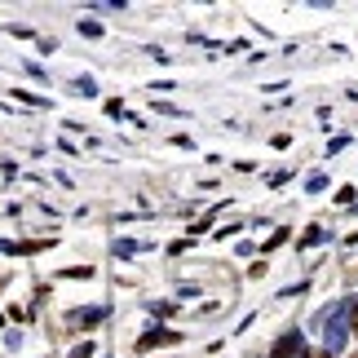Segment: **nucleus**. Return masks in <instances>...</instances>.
Masks as SVG:
<instances>
[{"label": "nucleus", "instance_id": "1", "mask_svg": "<svg viewBox=\"0 0 358 358\" xmlns=\"http://www.w3.org/2000/svg\"><path fill=\"white\" fill-rule=\"evenodd\" d=\"M173 341H182V332H173V327H150V332L137 341V350H155V345H173Z\"/></svg>", "mask_w": 358, "mask_h": 358}, {"label": "nucleus", "instance_id": "2", "mask_svg": "<svg viewBox=\"0 0 358 358\" xmlns=\"http://www.w3.org/2000/svg\"><path fill=\"white\" fill-rule=\"evenodd\" d=\"M270 358H306V350H301V336H296V332H287L279 345H274Z\"/></svg>", "mask_w": 358, "mask_h": 358}, {"label": "nucleus", "instance_id": "3", "mask_svg": "<svg viewBox=\"0 0 358 358\" xmlns=\"http://www.w3.org/2000/svg\"><path fill=\"white\" fill-rule=\"evenodd\" d=\"M102 310H71V323H98Z\"/></svg>", "mask_w": 358, "mask_h": 358}, {"label": "nucleus", "instance_id": "4", "mask_svg": "<svg viewBox=\"0 0 358 358\" xmlns=\"http://www.w3.org/2000/svg\"><path fill=\"white\" fill-rule=\"evenodd\" d=\"M336 203H345V208H354V190H350V186H341V190H336Z\"/></svg>", "mask_w": 358, "mask_h": 358}, {"label": "nucleus", "instance_id": "5", "mask_svg": "<svg viewBox=\"0 0 358 358\" xmlns=\"http://www.w3.org/2000/svg\"><path fill=\"white\" fill-rule=\"evenodd\" d=\"M323 239H327V235H323V230H319V226H314V230H310V235H306V239H301V248H310V243H323Z\"/></svg>", "mask_w": 358, "mask_h": 358}, {"label": "nucleus", "instance_id": "6", "mask_svg": "<svg viewBox=\"0 0 358 358\" xmlns=\"http://www.w3.org/2000/svg\"><path fill=\"white\" fill-rule=\"evenodd\" d=\"M76 93H85V98H93L98 89H93V80H76Z\"/></svg>", "mask_w": 358, "mask_h": 358}, {"label": "nucleus", "instance_id": "7", "mask_svg": "<svg viewBox=\"0 0 358 358\" xmlns=\"http://www.w3.org/2000/svg\"><path fill=\"white\" fill-rule=\"evenodd\" d=\"M106 111H111L115 120H129V111H124V102H106Z\"/></svg>", "mask_w": 358, "mask_h": 358}, {"label": "nucleus", "instance_id": "8", "mask_svg": "<svg viewBox=\"0 0 358 358\" xmlns=\"http://www.w3.org/2000/svg\"><path fill=\"white\" fill-rule=\"evenodd\" d=\"M71 358H93V345H89V341H85V345H80V350H76Z\"/></svg>", "mask_w": 358, "mask_h": 358}, {"label": "nucleus", "instance_id": "9", "mask_svg": "<svg viewBox=\"0 0 358 358\" xmlns=\"http://www.w3.org/2000/svg\"><path fill=\"white\" fill-rule=\"evenodd\" d=\"M350 323H354V336H358V301L350 306Z\"/></svg>", "mask_w": 358, "mask_h": 358}, {"label": "nucleus", "instance_id": "10", "mask_svg": "<svg viewBox=\"0 0 358 358\" xmlns=\"http://www.w3.org/2000/svg\"><path fill=\"white\" fill-rule=\"evenodd\" d=\"M306 358H332V354H327V350H314V354H306Z\"/></svg>", "mask_w": 358, "mask_h": 358}, {"label": "nucleus", "instance_id": "11", "mask_svg": "<svg viewBox=\"0 0 358 358\" xmlns=\"http://www.w3.org/2000/svg\"><path fill=\"white\" fill-rule=\"evenodd\" d=\"M354 358H358V354H354Z\"/></svg>", "mask_w": 358, "mask_h": 358}]
</instances>
